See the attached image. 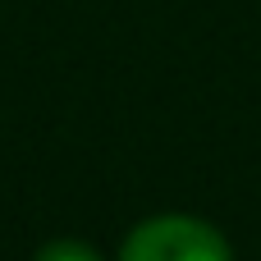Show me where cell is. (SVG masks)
Wrapping results in <instances>:
<instances>
[{"mask_svg": "<svg viewBox=\"0 0 261 261\" xmlns=\"http://www.w3.org/2000/svg\"><path fill=\"white\" fill-rule=\"evenodd\" d=\"M119 261H234L216 225L197 216H156L128 229Z\"/></svg>", "mask_w": 261, "mask_h": 261, "instance_id": "6da1fadb", "label": "cell"}, {"mask_svg": "<svg viewBox=\"0 0 261 261\" xmlns=\"http://www.w3.org/2000/svg\"><path fill=\"white\" fill-rule=\"evenodd\" d=\"M32 261H101V252L87 248L83 239H50Z\"/></svg>", "mask_w": 261, "mask_h": 261, "instance_id": "7a4b0ae2", "label": "cell"}]
</instances>
